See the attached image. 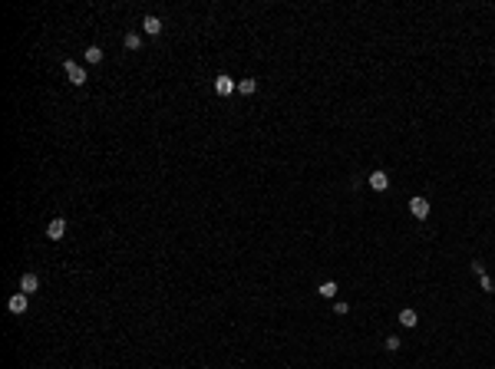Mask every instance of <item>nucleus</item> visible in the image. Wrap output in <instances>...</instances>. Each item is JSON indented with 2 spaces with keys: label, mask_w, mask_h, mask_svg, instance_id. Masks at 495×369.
I'll return each mask as SVG.
<instances>
[{
  "label": "nucleus",
  "mask_w": 495,
  "mask_h": 369,
  "mask_svg": "<svg viewBox=\"0 0 495 369\" xmlns=\"http://www.w3.org/2000/svg\"><path fill=\"white\" fill-rule=\"evenodd\" d=\"M63 69H66V76H70V83L73 86H82L89 76H86V66H80L76 60H63Z\"/></svg>",
  "instance_id": "1"
},
{
  "label": "nucleus",
  "mask_w": 495,
  "mask_h": 369,
  "mask_svg": "<svg viewBox=\"0 0 495 369\" xmlns=\"http://www.w3.org/2000/svg\"><path fill=\"white\" fill-rule=\"evenodd\" d=\"M410 214L416 218V221H426V218H429V201H426V198H419V194H416V198H410Z\"/></svg>",
  "instance_id": "2"
},
{
  "label": "nucleus",
  "mask_w": 495,
  "mask_h": 369,
  "mask_svg": "<svg viewBox=\"0 0 495 369\" xmlns=\"http://www.w3.org/2000/svg\"><path fill=\"white\" fill-rule=\"evenodd\" d=\"M27 307H30V297L27 294H13V297H10V300H7V310H10V313H27Z\"/></svg>",
  "instance_id": "3"
},
{
  "label": "nucleus",
  "mask_w": 495,
  "mask_h": 369,
  "mask_svg": "<svg viewBox=\"0 0 495 369\" xmlns=\"http://www.w3.org/2000/svg\"><path fill=\"white\" fill-rule=\"evenodd\" d=\"M238 89V83H235V79H231V76H215V92H218V96H231V92Z\"/></svg>",
  "instance_id": "4"
},
{
  "label": "nucleus",
  "mask_w": 495,
  "mask_h": 369,
  "mask_svg": "<svg viewBox=\"0 0 495 369\" xmlns=\"http://www.w3.org/2000/svg\"><path fill=\"white\" fill-rule=\"evenodd\" d=\"M63 234H66V218H53L46 224V238L50 241H63Z\"/></svg>",
  "instance_id": "5"
},
{
  "label": "nucleus",
  "mask_w": 495,
  "mask_h": 369,
  "mask_svg": "<svg viewBox=\"0 0 495 369\" xmlns=\"http://www.w3.org/2000/svg\"><path fill=\"white\" fill-rule=\"evenodd\" d=\"M37 290H40V277L37 274H23V277H20V294H37Z\"/></svg>",
  "instance_id": "6"
},
{
  "label": "nucleus",
  "mask_w": 495,
  "mask_h": 369,
  "mask_svg": "<svg viewBox=\"0 0 495 369\" xmlns=\"http://www.w3.org/2000/svg\"><path fill=\"white\" fill-rule=\"evenodd\" d=\"M370 188H373V191H386V188H390V175H386V172H373V175H370Z\"/></svg>",
  "instance_id": "7"
},
{
  "label": "nucleus",
  "mask_w": 495,
  "mask_h": 369,
  "mask_svg": "<svg viewBox=\"0 0 495 369\" xmlns=\"http://www.w3.org/2000/svg\"><path fill=\"white\" fill-rule=\"evenodd\" d=\"M142 30H146L149 37H159V33H162V20H159V17H152V13H149V17L142 20Z\"/></svg>",
  "instance_id": "8"
},
{
  "label": "nucleus",
  "mask_w": 495,
  "mask_h": 369,
  "mask_svg": "<svg viewBox=\"0 0 495 369\" xmlns=\"http://www.w3.org/2000/svg\"><path fill=\"white\" fill-rule=\"evenodd\" d=\"M82 60H86L89 66L102 63V50H99V46H86V53H82Z\"/></svg>",
  "instance_id": "9"
},
{
  "label": "nucleus",
  "mask_w": 495,
  "mask_h": 369,
  "mask_svg": "<svg viewBox=\"0 0 495 369\" xmlns=\"http://www.w3.org/2000/svg\"><path fill=\"white\" fill-rule=\"evenodd\" d=\"M317 294L327 297V300H333V297H337V280H324V284L317 287Z\"/></svg>",
  "instance_id": "10"
},
{
  "label": "nucleus",
  "mask_w": 495,
  "mask_h": 369,
  "mask_svg": "<svg viewBox=\"0 0 495 369\" xmlns=\"http://www.w3.org/2000/svg\"><path fill=\"white\" fill-rule=\"evenodd\" d=\"M400 323H403V326H416V323H419V316H416V310H412V307H406V310H400Z\"/></svg>",
  "instance_id": "11"
},
{
  "label": "nucleus",
  "mask_w": 495,
  "mask_h": 369,
  "mask_svg": "<svg viewBox=\"0 0 495 369\" xmlns=\"http://www.w3.org/2000/svg\"><path fill=\"white\" fill-rule=\"evenodd\" d=\"M238 92H241V96H254V92H257V79H241Z\"/></svg>",
  "instance_id": "12"
},
{
  "label": "nucleus",
  "mask_w": 495,
  "mask_h": 369,
  "mask_svg": "<svg viewBox=\"0 0 495 369\" xmlns=\"http://www.w3.org/2000/svg\"><path fill=\"white\" fill-rule=\"evenodd\" d=\"M122 46H126V50H139V46H142V37H139V33H126Z\"/></svg>",
  "instance_id": "13"
},
{
  "label": "nucleus",
  "mask_w": 495,
  "mask_h": 369,
  "mask_svg": "<svg viewBox=\"0 0 495 369\" xmlns=\"http://www.w3.org/2000/svg\"><path fill=\"white\" fill-rule=\"evenodd\" d=\"M479 284H482V290H486V294H495V280H492L489 274H482V277H479Z\"/></svg>",
  "instance_id": "14"
},
{
  "label": "nucleus",
  "mask_w": 495,
  "mask_h": 369,
  "mask_svg": "<svg viewBox=\"0 0 495 369\" xmlns=\"http://www.w3.org/2000/svg\"><path fill=\"white\" fill-rule=\"evenodd\" d=\"M386 350L393 353V350H400V346H403V340H400V336H386V343H383Z\"/></svg>",
  "instance_id": "15"
},
{
  "label": "nucleus",
  "mask_w": 495,
  "mask_h": 369,
  "mask_svg": "<svg viewBox=\"0 0 495 369\" xmlns=\"http://www.w3.org/2000/svg\"><path fill=\"white\" fill-rule=\"evenodd\" d=\"M472 270H476V274L482 277V274H486V264H482V260H472Z\"/></svg>",
  "instance_id": "16"
}]
</instances>
